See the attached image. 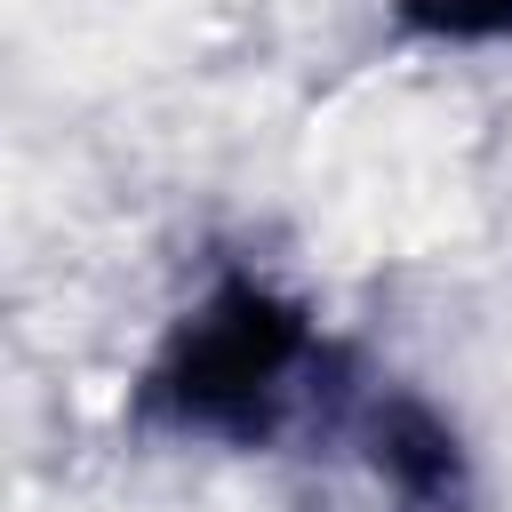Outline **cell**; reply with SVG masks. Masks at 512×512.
Segmentation results:
<instances>
[{
  "label": "cell",
  "instance_id": "6da1fadb",
  "mask_svg": "<svg viewBox=\"0 0 512 512\" xmlns=\"http://www.w3.org/2000/svg\"><path fill=\"white\" fill-rule=\"evenodd\" d=\"M320 368H328V344L312 312H296L264 280H224L176 320V336L144 376V400L168 432L264 448L312 400Z\"/></svg>",
  "mask_w": 512,
  "mask_h": 512
}]
</instances>
